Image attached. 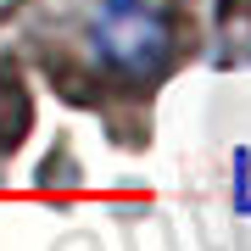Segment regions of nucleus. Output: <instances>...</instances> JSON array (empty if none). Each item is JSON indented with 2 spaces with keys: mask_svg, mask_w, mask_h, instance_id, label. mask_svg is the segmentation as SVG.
Returning a JSON list of instances; mask_svg holds the SVG:
<instances>
[{
  "mask_svg": "<svg viewBox=\"0 0 251 251\" xmlns=\"http://www.w3.org/2000/svg\"><path fill=\"white\" fill-rule=\"evenodd\" d=\"M90 39L100 62L128 73V78H156L173 62V23L156 0H95Z\"/></svg>",
  "mask_w": 251,
  "mask_h": 251,
  "instance_id": "f257e3e1",
  "label": "nucleus"
},
{
  "mask_svg": "<svg viewBox=\"0 0 251 251\" xmlns=\"http://www.w3.org/2000/svg\"><path fill=\"white\" fill-rule=\"evenodd\" d=\"M28 123H34V100H28L23 78L11 67H0V151H17Z\"/></svg>",
  "mask_w": 251,
  "mask_h": 251,
  "instance_id": "f03ea898",
  "label": "nucleus"
}]
</instances>
